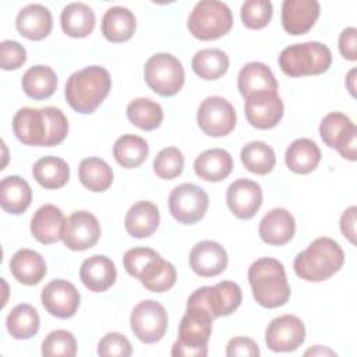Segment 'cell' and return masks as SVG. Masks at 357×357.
<instances>
[{"label":"cell","instance_id":"1","mask_svg":"<svg viewBox=\"0 0 357 357\" xmlns=\"http://www.w3.org/2000/svg\"><path fill=\"white\" fill-rule=\"evenodd\" d=\"M13 132L24 145L54 146L66 139L68 121L59 107H21L13 117Z\"/></svg>","mask_w":357,"mask_h":357},{"label":"cell","instance_id":"2","mask_svg":"<svg viewBox=\"0 0 357 357\" xmlns=\"http://www.w3.org/2000/svg\"><path fill=\"white\" fill-rule=\"evenodd\" d=\"M112 88V78L106 68L89 66L70 75L64 95L73 110L91 114L105 100Z\"/></svg>","mask_w":357,"mask_h":357},{"label":"cell","instance_id":"3","mask_svg":"<svg viewBox=\"0 0 357 357\" xmlns=\"http://www.w3.org/2000/svg\"><path fill=\"white\" fill-rule=\"evenodd\" d=\"M248 282L255 301L265 308L284 305L290 297L284 266L275 258H259L248 269Z\"/></svg>","mask_w":357,"mask_h":357},{"label":"cell","instance_id":"4","mask_svg":"<svg viewBox=\"0 0 357 357\" xmlns=\"http://www.w3.org/2000/svg\"><path fill=\"white\" fill-rule=\"evenodd\" d=\"M342 247L329 237L315 238L294 258L296 275L307 282H322L333 276L343 265Z\"/></svg>","mask_w":357,"mask_h":357},{"label":"cell","instance_id":"5","mask_svg":"<svg viewBox=\"0 0 357 357\" xmlns=\"http://www.w3.org/2000/svg\"><path fill=\"white\" fill-rule=\"evenodd\" d=\"M212 321L206 310L199 305L187 304L184 317L178 326V337L172 347V356L205 357L212 333Z\"/></svg>","mask_w":357,"mask_h":357},{"label":"cell","instance_id":"6","mask_svg":"<svg viewBox=\"0 0 357 357\" xmlns=\"http://www.w3.org/2000/svg\"><path fill=\"white\" fill-rule=\"evenodd\" d=\"M279 67L289 77L318 75L329 70L332 54L321 42H304L287 46L279 54Z\"/></svg>","mask_w":357,"mask_h":357},{"label":"cell","instance_id":"7","mask_svg":"<svg viewBox=\"0 0 357 357\" xmlns=\"http://www.w3.org/2000/svg\"><path fill=\"white\" fill-rule=\"evenodd\" d=\"M233 25V15L230 8L218 0L198 1L190 17L188 31L199 40H215L226 35Z\"/></svg>","mask_w":357,"mask_h":357},{"label":"cell","instance_id":"8","mask_svg":"<svg viewBox=\"0 0 357 357\" xmlns=\"http://www.w3.org/2000/svg\"><path fill=\"white\" fill-rule=\"evenodd\" d=\"M146 85L160 96H174L184 85L181 61L170 53H156L148 59L144 68Z\"/></svg>","mask_w":357,"mask_h":357},{"label":"cell","instance_id":"9","mask_svg":"<svg viewBox=\"0 0 357 357\" xmlns=\"http://www.w3.org/2000/svg\"><path fill=\"white\" fill-rule=\"evenodd\" d=\"M243 300L241 289L237 283L223 280L215 286H204L197 289L187 300L190 305H199L216 319L234 312Z\"/></svg>","mask_w":357,"mask_h":357},{"label":"cell","instance_id":"10","mask_svg":"<svg viewBox=\"0 0 357 357\" xmlns=\"http://www.w3.org/2000/svg\"><path fill=\"white\" fill-rule=\"evenodd\" d=\"M208 205V194L192 183H183L174 187L169 195L170 213L183 225H192L201 220L206 213Z\"/></svg>","mask_w":357,"mask_h":357},{"label":"cell","instance_id":"11","mask_svg":"<svg viewBox=\"0 0 357 357\" xmlns=\"http://www.w3.org/2000/svg\"><path fill=\"white\" fill-rule=\"evenodd\" d=\"M319 135L329 148L336 149L344 159L351 162L357 159V127L346 114L340 112L328 113L319 124Z\"/></svg>","mask_w":357,"mask_h":357},{"label":"cell","instance_id":"12","mask_svg":"<svg viewBox=\"0 0 357 357\" xmlns=\"http://www.w3.org/2000/svg\"><path fill=\"white\" fill-rule=\"evenodd\" d=\"M130 325L134 335L146 344L159 342L167 329V312L162 304L155 300L138 303L130 317Z\"/></svg>","mask_w":357,"mask_h":357},{"label":"cell","instance_id":"13","mask_svg":"<svg viewBox=\"0 0 357 357\" xmlns=\"http://www.w3.org/2000/svg\"><path fill=\"white\" fill-rule=\"evenodd\" d=\"M197 123L204 134L225 137L236 127V110L225 98L209 96L198 107Z\"/></svg>","mask_w":357,"mask_h":357},{"label":"cell","instance_id":"14","mask_svg":"<svg viewBox=\"0 0 357 357\" xmlns=\"http://www.w3.org/2000/svg\"><path fill=\"white\" fill-rule=\"evenodd\" d=\"M100 237L98 219L86 211L73 212L64 222L61 240L73 251H84L93 247Z\"/></svg>","mask_w":357,"mask_h":357},{"label":"cell","instance_id":"15","mask_svg":"<svg viewBox=\"0 0 357 357\" xmlns=\"http://www.w3.org/2000/svg\"><path fill=\"white\" fill-rule=\"evenodd\" d=\"M304 339V324L298 317L290 314L273 318L265 331V342L272 351H294L303 344Z\"/></svg>","mask_w":357,"mask_h":357},{"label":"cell","instance_id":"16","mask_svg":"<svg viewBox=\"0 0 357 357\" xmlns=\"http://www.w3.org/2000/svg\"><path fill=\"white\" fill-rule=\"evenodd\" d=\"M283 102L278 92H258L245 98L244 113L248 123L259 130H269L283 117Z\"/></svg>","mask_w":357,"mask_h":357},{"label":"cell","instance_id":"17","mask_svg":"<svg viewBox=\"0 0 357 357\" xmlns=\"http://www.w3.org/2000/svg\"><path fill=\"white\" fill-rule=\"evenodd\" d=\"M45 310L60 319L71 318L79 307V293L77 287L63 279L49 282L40 294Z\"/></svg>","mask_w":357,"mask_h":357},{"label":"cell","instance_id":"18","mask_svg":"<svg viewBox=\"0 0 357 357\" xmlns=\"http://www.w3.org/2000/svg\"><path fill=\"white\" fill-rule=\"evenodd\" d=\"M230 212L238 219H251L262 205V188L257 181L238 178L226 191Z\"/></svg>","mask_w":357,"mask_h":357},{"label":"cell","instance_id":"19","mask_svg":"<svg viewBox=\"0 0 357 357\" xmlns=\"http://www.w3.org/2000/svg\"><path fill=\"white\" fill-rule=\"evenodd\" d=\"M321 13L317 0H284L282 4V25L290 35H304L317 22Z\"/></svg>","mask_w":357,"mask_h":357},{"label":"cell","instance_id":"20","mask_svg":"<svg viewBox=\"0 0 357 357\" xmlns=\"http://www.w3.org/2000/svg\"><path fill=\"white\" fill-rule=\"evenodd\" d=\"M191 269L202 278L222 273L227 266V252L216 241L204 240L197 243L190 252Z\"/></svg>","mask_w":357,"mask_h":357},{"label":"cell","instance_id":"21","mask_svg":"<svg viewBox=\"0 0 357 357\" xmlns=\"http://www.w3.org/2000/svg\"><path fill=\"white\" fill-rule=\"evenodd\" d=\"M116 278V266L106 255H92L81 264L79 279L82 284L93 293H100L110 289L114 284Z\"/></svg>","mask_w":357,"mask_h":357},{"label":"cell","instance_id":"22","mask_svg":"<svg viewBox=\"0 0 357 357\" xmlns=\"http://www.w3.org/2000/svg\"><path fill=\"white\" fill-rule=\"evenodd\" d=\"M259 237L271 245H283L289 243L296 231L293 215L284 208L271 209L259 222Z\"/></svg>","mask_w":357,"mask_h":357},{"label":"cell","instance_id":"23","mask_svg":"<svg viewBox=\"0 0 357 357\" xmlns=\"http://www.w3.org/2000/svg\"><path fill=\"white\" fill-rule=\"evenodd\" d=\"M15 26L21 36L29 40H42L52 32V13L42 4H28L17 14Z\"/></svg>","mask_w":357,"mask_h":357},{"label":"cell","instance_id":"24","mask_svg":"<svg viewBox=\"0 0 357 357\" xmlns=\"http://www.w3.org/2000/svg\"><path fill=\"white\" fill-rule=\"evenodd\" d=\"M64 213L52 204H45L33 213L31 219V233L42 244H52L61 238Z\"/></svg>","mask_w":357,"mask_h":357},{"label":"cell","instance_id":"25","mask_svg":"<svg viewBox=\"0 0 357 357\" xmlns=\"http://www.w3.org/2000/svg\"><path fill=\"white\" fill-rule=\"evenodd\" d=\"M10 272L17 279V282L35 286L46 276V264L43 257L29 248L18 250L10 259Z\"/></svg>","mask_w":357,"mask_h":357},{"label":"cell","instance_id":"26","mask_svg":"<svg viewBox=\"0 0 357 357\" xmlns=\"http://www.w3.org/2000/svg\"><path fill=\"white\" fill-rule=\"evenodd\" d=\"M237 86L247 98L258 92H278V81L271 68L259 61L247 63L238 73Z\"/></svg>","mask_w":357,"mask_h":357},{"label":"cell","instance_id":"27","mask_svg":"<svg viewBox=\"0 0 357 357\" xmlns=\"http://www.w3.org/2000/svg\"><path fill=\"white\" fill-rule=\"evenodd\" d=\"M135 278L146 290L163 293L174 286L177 273L173 264L165 261L159 254H156L139 269Z\"/></svg>","mask_w":357,"mask_h":357},{"label":"cell","instance_id":"28","mask_svg":"<svg viewBox=\"0 0 357 357\" xmlns=\"http://www.w3.org/2000/svg\"><path fill=\"white\" fill-rule=\"evenodd\" d=\"M159 220V209L153 202L138 201L128 209L124 219V227L130 236L145 238L156 231Z\"/></svg>","mask_w":357,"mask_h":357},{"label":"cell","instance_id":"29","mask_svg":"<svg viewBox=\"0 0 357 357\" xmlns=\"http://www.w3.org/2000/svg\"><path fill=\"white\" fill-rule=\"evenodd\" d=\"M194 170L195 174L205 181H222L233 170L231 155L220 148L208 149L195 159Z\"/></svg>","mask_w":357,"mask_h":357},{"label":"cell","instance_id":"30","mask_svg":"<svg viewBox=\"0 0 357 357\" xmlns=\"http://www.w3.org/2000/svg\"><path fill=\"white\" fill-rule=\"evenodd\" d=\"M32 201L29 184L20 176H7L0 183V205L11 215L24 213Z\"/></svg>","mask_w":357,"mask_h":357},{"label":"cell","instance_id":"31","mask_svg":"<svg viewBox=\"0 0 357 357\" xmlns=\"http://www.w3.org/2000/svg\"><path fill=\"white\" fill-rule=\"evenodd\" d=\"M321 160L318 145L310 138H297L286 149L284 162L289 170L297 174H308L317 169Z\"/></svg>","mask_w":357,"mask_h":357},{"label":"cell","instance_id":"32","mask_svg":"<svg viewBox=\"0 0 357 357\" xmlns=\"http://www.w3.org/2000/svg\"><path fill=\"white\" fill-rule=\"evenodd\" d=\"M135 17L134 14L120 6L109 8L102 18V33L113 43H120L128 40L135 32Z\"/></svg>","mask_w":357,"mask_h":357},{"label":"cell","instance_id":"33","mask_svg":"<svg viewBox=\"0 0 357 357\" xmlns=\"http://www.w3.org/2000/svg\"><path fill=\"white\" fill-rule=\"evenodd\" d=\"M95 14L85 3L67 4L60 15L61 29L71 38H85L95 28Z\"/></svg>","mask_w":357,"mask_h":357},{"label":"cell","instance_id":"34","mask_svg":"<svg viewBox=\"0 0 357 357\" xmlns=\"http://www.w3.org/2000/svg\"><path fill=\"white\" fill-rule=\"evenodd\" d=\"M21 85L29 98L35 100L47 99L57 88V75L49 66L38 64L25 71Z\"/></svg>","mask_w":357,"mask_h":357},{"label":"cell","instance_id":"35","mask_svg":"<svg viewBox=\"0 0 357 357\" xmlns=\"http://www.w3.org/2000/svg\"><path fill=\"white\" fill-rule=\"evenodd\" d=\"M33 178L47 190L63 187L70 178V167L67 162L57 156H43L35 162L32 167Z\"/></svg>","mask_w":357,"mask_h":357},{"label":"cell","instance_id":"36","mask_svg":"<svg viewBox=\"0 0 357 357\" xmlns=\"http://www.w3.org/2000/svg\"><path fill=\"white\" fill-rule=\"evenodd\" d=\"M78 178L86 190L102 192L112 185L113 170L100 158H85L79 163Z\"/></svg>","mask_w":357,"mask_h":357},{"label":"cell","instance_id":"37","mask_svg":"<svg viewBox=\"0 0 357 357\" xmlns=\"http://www.w3.org/2000/svg\"><path fill=\"white\" fill-rule=\"evenodd\" d=\"M148 152V142L134 134L121 135L113 145L114 160L126 169H134L141 166L145 162Z\"/></svg>","mask_w":357,"mask_h":357},{"label":"cell","instance_id":"38","mask_svg":"<svg viewBox=\"0 0 357 357\" xmlns=\"http://www.w3.org/2000/svg\"><path fill=\"white\" fill-rule=\"evenodd\" d=\"M40 319L38 311L31 304L15 305L6 319L8 333L18 340L31 339L39 331Z\"/></svg>","mask_w":357,"mask_h":357},{"label":"cell","instance_id":"39","mask_svg":"<svg viewBox=\"0 0 357 357\" xmlns=\"http://www.w3.org/2000/svg\"><path fill=\"white\" fill-rule=\"evenodd\" d=\"M191 67L199 78L213 81L226 74L229 57L220 49H202L194 54Z\"/></svg>","mask_w":357,"mask_h":357},{"label":"cell","instance_id":"40","mask_svg":"<svg viewBox=\"0 0 357 357\" xmlns=\"http://www.w3.org/2000/svg\"><path fill=\"white\" fill-rule=\"evenodd\" d=\"M127 117L138 128L152 131L162 124L163 110L149 98H137L127 105Z\"/></svg>","mask_w":357,"mask_h":357},{"label":"cell","instance_id":"41","mask_svg":"<svg viewBox=\"0 0 357 357\" xmlns=\"http://www.w3.org/2000/svg\"><path fill=\"white\" fill-rule=\"evenodd\" d=\"M240 159L248 172L259 176L271 173L276 163L273 149L262 141H251L244 145Z\"/></svg>","mask_w":357,"mask_h":357},{"label":"cell","instance_id":"42","mask_svg":"<svg viewBox=\"0 0 357 357\" xmlns=\"http://www.w3.org/2000/svg\"><path fill=\"white\" fill-rule=\"evenodd\" d=\"M184 169V156L176 146L162 149L153 160V172L163 180H173Z\"/></svg>","mask_w":357,"mask_h":357},{"label":"cell","instance_id":"43","mask_svg":"<svg viewBox=\"0 0 357 357\" xmlns=\"http://www.w3.org/2000/svg\"><path fill=\"white\" fill-rule=\"evenodd\" d=\"M273 7L269 0H247L241 6V21L250 29L265 28L272 18Z\"/></svg>","mask_w":357,"mask_h":357},{"label":"cell","instance_id":"44","mask_svg":"<svg viewBox=\"0 0 357 357\" xmlns=\"http://www.w3.org/2000/svg\"><path fill=\"white\" fill-rule=\"evenodd\" d=\"M77 353V342L71 332L64 329L52 331L42 343V354L46 357L63 356L74 357Z\"/></svg>","mask_w":357,"mask_h":357},{"label":"cell","instance_id":"45","mask_svg":"<svg viewBox=\"0 0 357 357\" xmlns=\"http://www.w3.org/2000/svg\"><path fill=\"white\" fill-rule=\"evenodd\" d=\"M131 353L128 339L119 332L106 333L98 343V354L102 357H128Z\"/></svg>","mask_w":357,"mask_h":357},{"label":"cell","instance_id":"46","mask_svg":"<svg viewBox=\"0 0 357 357\" xmlns=\"http://www.w3.org/2000/svg\"><path fill=\"white\" fill-rule=\"evenodd\" d=\"M26 61V50L17 40H3L0 43V67L6 71L17 70Z\"/></svg>","mask_w":357,"mask_h":357},{"label":"cell","instance_id":"47","mask_svg":"<svg viewBox=\"0 0 357 357\" xmlns=\"http://www.w3.org/2000/svg\"><path fill=\"white\" fill-rule=\"evenodd\" d=\"M226 356L227 357H237V356L258 357L259 356V347L251 337L236 336V337H233L227 342Z\"/></svg>","mask_w":357,"mask_h":357},{"label":"cell","instance_id":"48","mask_svg":"<svg viewBox=\"0 0 357 357\" xmlns=\"http://www.w3.org/2000/svg\"><path fill=\"white\" fill-rule=\"evenodd\" d=\"M357 29L353 26L344 28L339 35V52L350 61L357 59Z\"/></svg>","mask_w":357,"mask_h":357},{"label":"cell","instance_id":"49","mask_svg":"<svg viewBox=\"0 0 357 357\" xmlns=\"http://www.w3.org/2000/svg\"><path fill=\"white\" fill-rule=\"evenodd\" d=\"M356 206H350L340 218V230L351 244H356Z\"/></svg>","mask_w":357,"mask_h":357},{"label":"cell","instance_id":"50","mask_svg":"<svg viewBox=\"0 0 357 357\" xmlns=\"http://www.w3.org/2000/svg\"><path fill=\"white\" fill-rule=\"evenodd\" d=\"M310 354H312V356H315V354H331V356H336L335 351H332V350H329V349H322L321 346H317L315 349H310V350L305 351V356H310Z\"/></svg>","mask_w":357,"mask_h":357},{"label":"cell","instance_id":"51","mask_svg":"<svg viewBox=\"0 0 357 357\" xmlns=\"http://www.w3.org/2000/svg\"><path fill=\"white\" fill-rule=\"evenodd\" d=\"M354 74H356V70L353 68L350 73H349V75H347V84H349V91H350V93L354 96V84H353V81H354Z\"/></svg>","mask_w":357,"mask_h":357}]
</instances>
